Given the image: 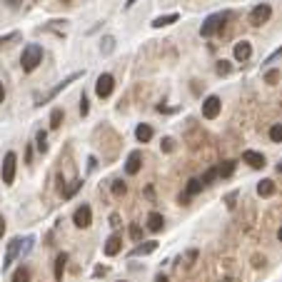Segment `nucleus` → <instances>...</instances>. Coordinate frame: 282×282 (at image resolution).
<instances>
[{"label":"nucleus","instance_id":"obj_1","mask_svg":"<svg viewBox=\"0 0 282 282\" xmlns=\"http://www.w3.org/2000/svg\"><path fill=\"white\" fill-rule=\"evenodd\" d=\"M40 62H42V45H38V42L25 45L23 55H20V68H23V73H33Z\"/></svg>","mask_w":282,"mask_h":282},{"label":"nucleus","instance_id":"obj_11","mask_svg":"<svg viewBox=\"0 0 282 282\" xmlns=\"http://www.w3.org/2000/svg\"><path fill=\"white\" fill-rule=\"evenodd\" d=\"M142 167V153L140 150H133V153L127 155V162H125V172L127 175H138Z\"/></svg>","mask_w":282,"mask_h":282},{"label":"nucleus","instance_id":"obj_37","mask_svg":"<svg viewBox=\"0 0 282 282\" xmlns=\"http://www.w3.org/2000/svg\"><path fill=\"white\" fill-rule=\"evenodd\" d=\"M235 198H237V192H230L227 198H225V202H227V207H230V210L235 207Z\"/></svg>","mask_w":282,"mask_h":282},{"label":"nucleus","instance_id":"obj_10","mask_svg":"<svg viewBox=\"0 0 282 282\" xmlns=\"http://www.w3.org/2000/svg\"><path fill=\"white\" fill-rule=\"evenodd\" d=\"M242 160H245L250 167H255V170H262V167L267 165L265 155H262V153H257V150H245V153H242Z\"/></svg>","mask_w":282,"mask_h":282},{"label":"nucleus","instance_id":"obj_7","mask_svg":"<svg viewBox=\"0 0 282 282\" xmlns=\"http://www.w3.org/2000/svg\"><path fill=\"white\" fill-rule=\"evenodd\" d=\"M20 252H23V237H13V240L8 242L5 247V257H3V270H8L13 262H15V257H20Z\"/></svg>","mask_w":282,"mask_h":282},{"label":"nucleus","instance_id":"obj_32","mask_svg":"<svg viewBox=\"0 0 282 282\" xmlns=\"http://www.w3.org/2000/svg\"><path fill=\"white\" fill-rule=\"evenodd\" d=\"M130 237H133L135 242H140L142 240V227L140 225H130Z\"/></svg>","mask_w":282,"mask_h":282},{"label":"nucleus","instance_id":"obj_16","mask_svg":"<svg viewBox=\"0 0 282 282\" xmlns=\"http://www.w3.org/2000/svg\"><path fill=\"white\" fill-rule=\"evenodd\" d=\"M162 225H165V218H162L160 212H150V215H147V230H150V232H160Z\"/></svg>","mask_w":282,"mask_h":282},{"label":"nucleus","instance_id":"obj_45","mask_svg":"<svg viewBox=\"0 0 282 282\" xmlns=\"http://www.w3.org/2000/svg\"><path fill=\"white\" fill-rule=\"evenodd\" d=\"M277 240H280V242H282V227H280V230H277Z\"/></svg>","mask_w":282,"mask_h":282},{"label":"nucleus","instance_id":"obj_48","mask_svg":"<svg viewBox=\"0 0 282 282\" xmlns=\"http://www.w3.org/2000/svg\"><path fill=\"white\" fill-rule=\"evenodd\" d=\"M120 282H125V280H120Z\"/></svg>","mask_w":282,"mask_h":282},{"label":"nucleus","instance_id":"obj_40","mask_svg":"<svg viewBox=\"0 0 282 282\" xmlns=\"http://www.w3.org/2000/svg\"><path fill=\"white\" fill-rule=\"evenodd\" d=\"M3 235H5V218H3V212H0V240H3Z\"/></svg>","mask_w":282,"mask_h":282},{"label":"nucleus","instance_id":"obj_31","mask_svg":"<svg viewBox=\"0 0 282 282\" xmlns=\"http://www.w3.org/2000/svg\"><path fill=\"white\" fill-rule=\"evenodd\" d=\"M270 140L272 142H282V125H272L270 127Z\"/></svg>","mask_w":282,"mask_h":282},{"label":"nucleus","instance_id":"obj_9","mask_svg":"<svg viewBox=\"0 0 282 282\" xmlns=\"http://www.w3.org/2000/svg\"><path fill=\"white\" fill-rule=\"evenodd\" d=\"M73 222H75V227H80V230L90 227V225H93V210H90V205H80V207L73 212Z\"/></svg>","mask_w":282,"mask_h":282},{"label":"nucleus","instance_id":"obj_29","mask_svg":"<svg viewBox=\"0 0 282 282\" xmlns=\"http://www.w3.org/2000/svg\"><path fill=\"white\" fill-rule=\"evenodd\" d=\"M215 70H218V75H230V73H232V65H230L227 60H218Z\"/></svg>","mask_w":282,"mask_h":282},{"label":"nucleus","instance_id":"obj_8","mask_svg":"<svg viewBox=\"0 0 282 282\" xmlns=\"http://www.w3.org/2000/svg\"><path fill=\"white\" fill-rule=\"evenodd\" d=\"M220 110H222V100H220L218 95H207V98L202 100V118L215 120V118L220 115Z\"/></svg>","mask_w":282,"mask_h":282},{"label":"nucleus","instance_id":"obj_4","mask_svg":"<svg viewBox=\"0 0 282 282\" xmlns=\"http://www.w3.org/2000/svg\"><path fill=\"white\" fill-rule=\"evenodd\" d=\"M15 170H18V155H15V153H5L3 167H0V178H3L5 185H13V182H15Z\"/></svg>","mask_w":282,"mask_h":282},{"label":"nucleus","instance_id":"obj_5","mask_svg":"<svg viewBox=\"0 0 282 282\" xmlns=\"http://www.w3.org/2000/svg\"><path fill=\"white\" fill-rule=\"evenodd\" d=\"M113 90H115V78H113L110 73H100L98 80H95V93H98V98H110Z\"/></svg>","mask_w":282,"mask_h":282},{"label":"nucleus","instance_id":"obj_38","mask_svg":"<svg viewBox=\"0 0 282 282\" xmlns=\"http://www.w3.org/2000/svg\"><path fill=\"white\" fill-rule=\"evenodd\" d=\"M277 58H282V48H277V50H275V53H272V55H270V58H267L265 62H275Z\"/></svg>","mask_w":282,"mask_h":282},{"label":"nucleus","instance_id":"obj_43","mask_svg":"<svg viewBox=\"0 0 282 282\" xmlns=\"http://www.w3.org/2000/svg\"><path fill=\"white\" fill-rule=\"evenodd\" d=\"M155 282H170V280H167L165 275H158V277H155Z\"/></svg>","mask_w":282,"mask_h":282},{"label":"nucleus","instance_id":"obj_12","mask_svg":"<svg viewBox=\"0 0 282 282\" xmlns=\"http://www.w3.org/2000/svg\"><path fill=\"white\" fill-rule=\"evenodd\" d=\"M232 55H235L237 62H245V60H250V55H252V45H250L247 40H237L235 48H232Z\"/></svg>","mask_w":282,"mask_h":282},{"label":"nucleus","instance_id":"obj_36","mask_svg":"<svg viewBox=\"0 0 282 282\" xmlns=\"http://www.w3.org/2000/svg\"><path fill=\"white\" fill-rule=\"evenodd\" d=\"M3 3L10 8V10H18L20 8V3H23V0H3Z\"/></svg>","mask_w":282,"mask_h":282},{"label":"nucleus","instance_id":"obj_47","mask_svg":"<svg viewBox=\"0 0 282 282\" xmlns=\"http://www.w3.org/2000/svg\"><path fill=\"white\" fill-rule=\"evenodd\" d=\"M277 172H282V162H280V165H277Z\"/></svg>","mask_w":282,"mask_h":282},{"label":"nucleus","instance_id":"obj_41","mask_svg":"<svg viewBox=\"0 0 282 282\" xmlns=\"http://www.w3.org/2000/svg\"><path fill=\"white\" fill-rule=\"evenodd\" d=\"M105 272H107V267H95V272H93V275H95V277H100V275H105Z\"/></svg>","mask_w":282,"mask_h":282},{"label":"nucleus","instance_id":"obj_26","mask_svg":"<svg viewBox=\"0 0 282 282\" xmlns=\"http://www.w3.org/2000/svg\"><path fill=\"white\" fill-rule=\"evenodd\" d=\"M235 167H237V162L235 160H225L220 167H218V172H220V178H230L232 172H235Z\"/></svg>","mask_w":282,"mask_h":282},{"label":"nucleus","instance_id":"obj_3","mask_svg":"<svg viewBox=\"0 0 282 282\" xmlns=\"http://www.w3.org/2000/svg\"><path fill=\"white\" fill-rule=\"evenodd\" d=\"M82 75H85V70H75V73H70L68 78H62V80H60V82L55 85V88H50V90H48L45 95H42V98H40V100H38L35 105H45V102H50L53 98H58V95H60V93L65 90V88H70V85H73L75 80H80Z\"/></svg>","mask_w":282,"mask_h":282},{"label":"nucleus","instance_id":"obj_44","mask_svg":"<svg viewBox=\"0 0 282 282\" xmlns=\"http://www.w3.org/2000/svg\"><path fill=\"white\" fill-rule=\"evenodd\" d=\"M135 3H138V0H127V3H125V8L130 10V8H133V5H135Z\"/></svg>","mask_w":282,"mask_h":282},{"label":"nucleus","instance_id":"obj_14","mask_svg":"<svg viewBox=\"0 0 282 282\" xmlns=\"http://www.w3.org/2000/svg\"><path fill=\"white\" fill-rule=\"evenodd\" d=\"M120 250H122L120 235H110V237H107V242H105V255H107V257H115Z\"/></svg>","mask_w":282,"mask_h":282},{"label":"nucleus","instance_id":"obj_15","mask_svg":"<svg viewBox=\"0 0 282 282\" xmlns=\"http://www.w3.org/2000/svg\"><path fill=\"white\" fill-rule=\"evenodd\" d=\"M153 135H155V130L150 127L147 122H140V125L135 127V138H138L140 142H150V140H153Z\"/></svg>","mask_w":282,"mask_h":282},{"label":"nucleus","instance_id":"obj_25","mask_svg":"<svg viewBox=\"0 0 282 282\" xmlns=\"http://www.w3.org/2000/svg\"><path fill=\"white\" fill-rule=\"evenodd\" d=\"M62 120H65V113H62V107H55V110L50 113V127H53V130H58V127L62 125Z\"/></svg>","mask_w":282,"mask_h":282},{"label":"nucleus","instance_id":"obj_21","mask_svg":"<svg viewBox=\"0 0 282 282\" xmlns=\"http://www.w3.org/2000/svg\"><path fill=\"white\" fill-rule=\"evenodd\" d=\"M35 147L40 150L42 155L48 153V133H45V130H38V135H35Z\"/></svg>","mask_w":282,"mask_h":282},{"label":"nucleus","instance_id":"obj_42","mask_svg":"<svg viewBox=\"0 0 282 282\" xmlns=\"http://www.w3.org/2000/svg\"><path fill=\"white\" fill-rule=\"evenodd\" d=\"M3 100H5V88H3V82H0V105H3Z\"/></svg>","mask_w":282,"mask_h":282},{"label":"nucleus","instance_id":"obj_30","mask_svg":"<svg viewBox=\"0 0 282 282\" xmlns=\"http://www.w3.org/2000/svg\"><path fill=\"white\" fill-rule=\"evenodd\" d=\"M125 192H127L125 182H122V180H113V195H115V198H122Z\"/></svg>","mask_w":282,"mask_h":282},{"label":"nucleus","instance_id":"obj_35","mask_svg":"<svg viewBox=\"0 0 282 282\" xmlns=\"http://www.w3.org/2000/svg\"><path fill=\"white\" fill-rule=\"evenodd\" d=\"M172 150H175V140L165 138V140H162V153H172Z\"/></svg>","mask_w":282,"mask_h":282},{"label":"nucleus","instance_id":"obj_39","mask_svg":"<svg viewBox=\"0 0 282 282\" xmlns=\"http://www.w3.org/2000/svg\"><path fill=\"white\" fill-rule=\"evenodd\" d=\"M110 225H113V227H118V225H120V215H118V212H113V215H110Z\"/></svg>","mask_w":282,"mask_h":282},{"label":"nucleus","instance_id":"obj_20","mask_svg":"<svg viewBox=\"0 0 282 282\" xmlns=\"http://www.w3.org/2000/svg\"><path fill=\"white\" fill-rule=\"evenodd\" d=\"M202 180L200 178H192V180H187V190H185V195H187V198H195V195H198V192H202Z\"/></svg>","mask_w":282,"mask_h":282},{"label":"nucleus","instance_id":"obj_34","mask_svg":"<svg viewBox=\"0 0 282 282\" xmlns=\"http://www.w3.org/2000/svg\"><path fill=\"white\" fill-rule=\"evenodd\" d=\"M90 113V105H88V98H85V93H82V98H80V115L85 118Z\"/></svg>","mask_w":282,"mask_h":282},{"label":"nucleus","instance_id":"obj_2","mask_svg":"<svg viewBox=\"0 0 282 282\" xmlns=\"http://www.w3.org/2000/svg\"><path fill=\"white\" fill-rule=\"evenodd\" d=\"M227 18H230L227 10H225V13H212V15H207V18H205V23H202V28H200V35H202V38H212V35L222 33V30H225V23H227Z\"/></svg>","mask_w":282,"mask_h":282},{"label":"nucleus","instance_id":"obj_46","mask_svg":"<svg viewBox=\"0 0 282 282\" xmlns=\"http://www.w3.org/2000/svg\"><path fill=\"white\" fill-rule=\"evenodd\" d=\"M62 3H65V5H70V3H73V0H62Z\"/></svg>","mask_w":282,"mask_h":282},{"label":"nucleus","instance_id":"obj_24","mask_svg":"<svg viewBox=\"0 0 282 282\" xmlns=\"http://www.w3.org/2000/svg\"><path fill=\"white\" fill-rule=\"evenodd\" d=\"M218 178H220V172H218V167H207V170L202 172V178H200V180H202V185L207 187V185H212V182L218 180Z\"/></svg>","mask_w":282,"mask_h":282},{"label":"nucleus","instance_id":"obj_18","mask_svg":"<svg viewBox=\"0 0 282 282\" xmlns=\"http://www.w3.org/2000/svg\"><path fill=\"white\" fill-rule=\"evenodd\" d=\"M178 13H167V15H158L153 20V28H165V25H172V23H178Z\"/></svg>","mask_w":282,"mask_h":282},{"label":"nucleus","instance_id":"obj_19","mask_svg":"<svg viewBox=\"0 0 282 282\" xmlns=\"http://www.w3.org/2000/svg\"><path fill=\"white\" fill-rule=\"evenodd\" d=\"M257 195L260 198H272L275 195V182L272 180H260L257 182Z\"/></svg>","mask_w":282,"mask_h":282},{"label":"nucleus","instance_id":"obj_6","mask_svg":"<svg viewBox=\"0 0 282 282\" xmlns=\"http://www.w3.org/2000/svg\"><path fill=\"white\" fill-rule=\"evenodd\" d=\"M270 18H272V8H270L267 3H260V5H255L252 13H250V25L260 28V25H265Z\"/></svg>","mask_w":282,"mask_h":282},{"label":"nucleus","instance_id":"obj_22","mask_svg":"<svg viewBox=\"0 0 282 282\" xmlns=\"http://www.w3.org/2000/svg\"><path fill=\"white\" fill-rule=\"evenodd\" d=\"M80 187H82V180H73L70 185H65V190L60 192V195H62V200H70V198H73V195H75Z\"/></svg>","mask_w":282,"mask_h":282},{"label":"nucleus","instance_id":"obj_17","mask_svg":"<svg viewBox=\"0 0 282 282\" xmlns=\"http://www.w3.org/2000/svg\"><path fill=\"white\" fill-rule=\"evenodd\" d=\"M68 267V252H60L55 257V282H62V272Z\"/></svg>","mask_w":282,"mask_h":282},{"label":"nucleus","instance_id":"obj_27","mask_svg":"<svg viewBox=\"0 0 282 282\" xmlns=\"http://www.w3.org/2000/svg\"><path fill=\"white\" fill-rule=\"evenodd\" d=\"M10 282H30V270L28 267H18L13 272V280Z\"/></svg>","mask_w":282,"mask_h":282},{"label":"nucleus","instance_id":"obj_23","mask_svg":"<svg viewBox=\"0 0 282 282\" xmlns=\"http://www.w3.org/2000/svg\"><path fill=\"white\" fill-rule=\"evenodd\" d=\"M113 50H115V38H113V35H105V38L100 40V53H102V55H110Z\"/></svg>","mask_w":282,"mask_h":282},{"label":"nucleus","instance_id":"obj_33","mask_svg":"<svg viewBox=\"0 0 282 282\" xmlns=\"http://www.w3.org/2000/svg\"><path fill=\"white\" fill-rule=\"evenodd\" d=\"M277 80H280V70H267V73H265V82H267V85H275Z\"/></svg>","mask_w":282,"mask_h":282},{"label":"nucleus","instance_id":"obj_28","mask_svg":"<svg viewBox=\"0 0 282 282\" xmlns=\"http://www.w3.org/2000/svg\"><path fill=\"white\" fill-rule=\"evenodd\" d=\"M23 35H20L18 30H13V33H8V35H0V48H5V45H10L13 40H20Z\"/></svg>","mask_w":282,"mask_h":282},{"label":"nucleus","instance_id":"obj_13","mask_svg":"<svg viewBox=\"0 0 282 282\" xmlns=\"http://www.w3.org/2000/svg\"><path fill=\"white\" fill-rule=\"evenodd\" d=\"M158 250V242L150 240V242H142V245H135L133 250H130V257H145V255H153Z\"/></svg>","mask_w":282,"mask_h":282}]
</instances>
